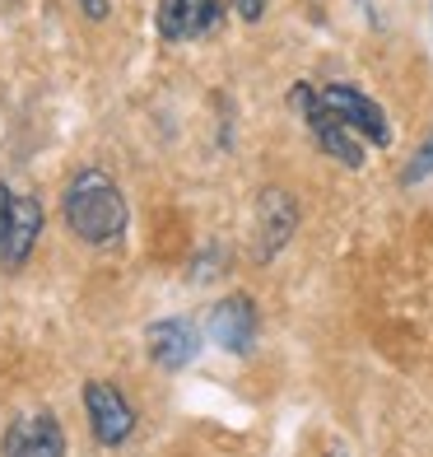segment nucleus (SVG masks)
I'll return each instance as SVG.
<instances>
[{"label": "nucleus", "instance_id": "f03ea898", "mask_svg": "<svg viewBox=\"0 0 433 457\" xmlns=\"http://www.w3.org/2000/svg\"><path fill=\"white\" fill-rule=\"evenodd\" d=\"M289 108L303 117V127L313 131L317 150H322L326 159L345 163V169H359V163H364V140H359V136L331 112V103L322 98V89H313V85H294V89H289Z\"/></svg>", "mask_w": 433, "mask_h": 457}, {"label": "nucleus", "instance_id": "f8f14e48", "mask_svg": "<svg viewBox=\"0 0 433 457\" xmlns=\"http://www.w3.org/2000/svg\"><path fill=\"white\" fill-rule=\"evenodd\" d=\"M266 5H271V0H233V14L242 19V24H257V19L266 14Z\"/></svg>", "mask_w": 433, "mask_h": 457}, {"label": "nucleus", "instance_id": "423d86ee", "mask_svg": "<svg viewBox=\"0 0 433 457\" xmlns=\"http://www.w3.org/2000/svg\"><path fill=\"white\" fill-rule=\"evenodd\" d=\"M43 224H47L43 201L14 192V205H10L5 224H0V271H19V266L33 257L37 238H43Z\"/></svg>", "mask_w": 433, "mask_h": 457}, {"label": "nucleus", "instance_id": "7ed1b4c3", "mask_svg": "<svg viewBox=\"0 0 433 457\" xmlns=\"http://www.w3.org/2000/svg\"><path fill=\"white\" fill-rule=\"evenodd\" d=\"M85 415L102 448H121L135 434V406L117 383H85Z\"/></svg>", "mask_w": 433, "mask_h": 457}, {"label": "nucleus", "instance_id": "4468645a", "mask_svg": "<svg viewBox=\"0 0 433 457\" xmlns=\"http://www.w3.org/2000/svg\"><path fill=\"white\" fill-rule=\"evenodd\" d=\"M331 457H345V453H331Z\"/></svg>", "mask_w": 433, "mask_h": 457}, {"label": "nucleus", "instance_id": "0eeeda50", "mask_svg": "<svg viewBox=\"0 0 433 457\" xmlns=\"http://www.w3.org/2000/svg\"><path fill=\"white\" fill-rule=\"evenodd\" d=\"M0 453L5 457H66V429H61L52 411H24L10 420Z\"/></svg>", "mask_w": 433, "mask_h": 457}, {"label": "nucleus", "instance_id": "39448f33", "mask_svg": "<svg viewBox=\"0 0 433 457\" xmlns=\"http://www.w3.org/2000/svg\"><path fill=\"white\" fill-rule=\"evenodd\" d=\"M322 98L331 103V112L364 145H378V150H387V145H391V121H387V112L364 89H355V85H322Z\"/></svg>", "mask_w": 433, "mask_h": 457}, {"label": "nucleus", "instance_id": "20e7f679", "mask_svg": "<svg viewBox=\"0 0 433 457\" xmlns=\"http://www.w3.org/2000/svg\"><path fill=\"white\" fill-rule=\"evenodd\" d=\"M205 331H210V341L219 350H229V355H252V345L261 337V318H257V303L247 295H224L210 318H205Z\"/></svg>", "mask_w": 433, "mask_h": 457}, {"label": "nucleus", "instance_id": "f257e3e1", "mask_svg": "<svg viewBox=\"0 0 433 457\" xmlns=\"http://www.w3.org/2000/svg\"><path fill=\"white\" fill-rule=\"evenodd\" d=\"M61 220H66V228L79 243L108 247V243H117L121 234H127L131 205H127V196H121V187L112 182V173L79 169L66 182V192H61Z\"/></svg>", "mask_w": 433, "mask_h": 457}, {"label": "nucleus", "instance_id": "1a4fd4ad", "mask_svg": "<svg viewBox=\"0 0 433 457\" xmlns=\"http://www.w3.org/2000/svg\"><path fill=\"white\" fill-rule=\"evenodd\" d=\"M144 350H150V360L159 369H187L196 355H200V331L192 318H159L150 322V331H144Z\"/></svg>", "mask_w": 433, "mask_h": 457}, {"label": "nucleus", "instance_id": "9b49d317", "mask_svg": "<svg viewBox=\"0 0 433 457\" xmlns=\"http://www.w3.org/2000/svg\"><path fill=\"white\" fill-rule=\"evenodd\" d=\"M429 173H433V131H429V140L415 150V159H410L405 169H401V182H405V187H415V182H424Z\"/></svg>", "mask_w": 433, "mask_h": 457}, {"label": "nucleus", "instance_id": "ddd939ff", "mask_svg": "<svg viewBox=\"0 0 433 457\" xmlns=\"http://www.w3.org/2000/svg\"><path fill=\"white\" fill-rule=\"evenodd\" d=\"M75 5L85 10V19H89V24H102V19L112 14V0H75Z\"/></svg>", "mask_w": 433, "mask_h": 457}, {"label": "nucleus", "instance_id": "6e6552de", "mask_svg": "<svg viewBox=\"0 0 433 457\" xmlns=\"http://www.w3.org/2000/svg\"><path fill=\"white\" fill-rule=\"evenodd\" d=\"M298 228V201L280 192V187H266L257 196V238H252V257L257 262H271L280 247L294 238Z\"/></svg>", "mask_w": 433, "mask_h": 457}, {"label": "nucleus", "instance_id": "9d476101", "mask_svg": "<svg viewBox=\"0 0 433 457\" xmlns=\"http://www.w3.org/2000/svg\"><path fill=\"white\" fill-rule=\"evenodd\" d=\"M219 14H224L219 0H159L154 24L163 43H196L219 24Z\"/></svg>", "mask_w": 433, "mask_h": 457}]
</instances>
